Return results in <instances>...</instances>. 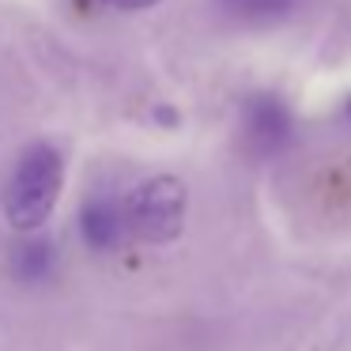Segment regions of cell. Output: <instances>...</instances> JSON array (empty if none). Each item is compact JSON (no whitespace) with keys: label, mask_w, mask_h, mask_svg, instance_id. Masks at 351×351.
<instances>
[{"label":"cell","mask_w":351,"mask_h":351,"mask_svg":"<svg viewBox=\"0 0 351 351\" xmlns=\"http://www.w3.org/2000/svg\"><path fill=\"white\" fill-rule=\"evenodd\" d=\"M99 4H110L117 12H144V8H155L159 0H99Z\"/></svg>","instance_id":"7"},{"label":"cell","mask_w":351,"mask_h":351,"mask_svg":"<svg viewBox=\"0 0 351 351\" xmlns=\"http://www.w3.org/2000/svg\"><path fill=\"white\" fill-rule=\"evenodd\" d=\"M215 4L245 23H276L295 12V0H215Z\"/></svg>","instance_id":"6"},{"label":"cell","mask_w":351,"mask_h":351,"mask_svg":"<svg viewBox=\"0 0 351 351\" xmlns=\"http://www.w3.org/2000/svg\"><path fill=\"white\" fill-rule=\"evenodd\" d=\"M53 265H57V253H53V245H49L46 238H31V242L16 245V253H12V272H16L23 283L46 280V276L53 272Z\"/></svg>","instance_id":"5"},{"label":"cell","mask_w":351,"mask_h":351,"mask_svg":"<svg viewBox=\"0 0 351 351\" xmlns=\"http://www.w3.org/2000/svg\"><path fill=\"white\" fill-rule=\"evenodd\" d=\"M343 114H348V121H351V95H348V102H343Z\"/></svg>","instance_id":"8"},{"label":"cell","mask_w":351,"mask_h":351,"mask_svg":"<svg viewBox=\"0 0 351 351\" xmlns=\"http://www.w3.org/2000/svg\"><path fill=\"white\" fill-rule=\"evenodd\" d=\"M80 234L91 250H117L129 234V212L125 204H117L114 197H91L80 208Z\"/></svg>","instance_id":"4"},{"label":"cell","mask_w":351,"mask_h":351,"mask_svg":"<svg viewBox=\"0 0 351 351\" xmlns=\"http://www.w3.org/2000/svg\"><path fill=\"white\" fill-rule=\"evenodd\" d=\"M242 144L257 159H272L291 144V110L280 95L257 91L242 102Z\"/></svg>","instance_id":"3"},{"label":"cell","mask_w":351,"mask_h":351,"mask_svg":"<svg viewBox=\"0 0 351 351\" xmlns=\"http://www.w3.org/2000/svg\"><path fill=\"white\" fill-rule=\"evenodd\" d=\"M64 185V159L49 144H31L16 159L8 185H4V219L16 230L31 234L53 215Z\"/></svg>","instance_id":"1"},{"label":"cell","mask_w":351,"mask_h":351,"mask_svg":"<svg viewBox=\"0 0 351 351\" xmlns=\"http://www.w3.org/2000/svg\"><path fill=\"white\" fill-rule=\"evenodd\" d=\"M185 204H189V193H185L182 178H174V174L147 178L125 200L129 234H136L140 242H152V245L174 242L185 227Z\"/></svg>","instance_id":"2"}]
</instances>
